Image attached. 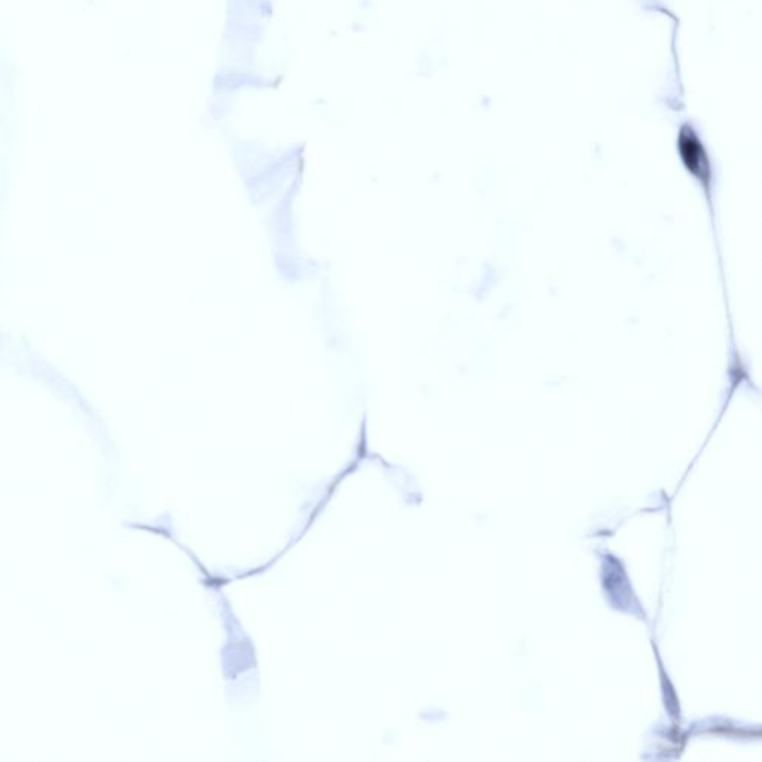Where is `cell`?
<instances>
[{"mask_svg": "<svg viewBox=\"0 0 762 762\" xmlns=\"http://www.w3.org/2000/svg\"><path fill=\"white\" fill-rule=\"evenodd\" d=\"M677 151L679 157L682 159V164L689 175L694 178V180L698 183L701 188V192L704 194V199L707 201L712 221L713 216V187H714V176L710 158L706 152V148L701 143L698 134L694 131L691 125H684L680 129L679 138H677Z\"/></svg>", "mask_w": 762, "mask_h": 762, "instance_id": "obj_1", "label": "cell"}]
</instances>
